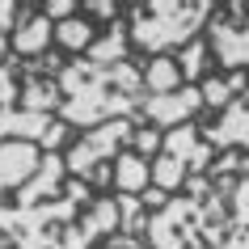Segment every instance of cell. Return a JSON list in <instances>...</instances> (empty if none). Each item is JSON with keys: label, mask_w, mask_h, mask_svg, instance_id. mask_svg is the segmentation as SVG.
<instances>
[{"label": "cell", "mask_w": 249, "mask_h": 249, "mask_svg": "<svg viewBox=\"0 0 249 249\" xmlns=\"http://www.w3.org/2000/svg\"><path fill=\"white\" fill-rule=\"evenodd\" d=\"M152 249H249V157L236 173L190 178L169 207L148 215Z\"/></svg>", "instance_id": "6da1fadb"}, {"label": "cell", "mask_w": 249, "mask_h": 249, "mask_svg": "<svg viewBox=\"0 0 249 249\" xmlns=\"http://www.w3.org/2000/svg\"><path fill=\"white\" fill-rule=\"evenodd\" d=\"M144 64L148 59H127V64H89V59H68L59 72L64 89V110L59 123L72 131H93L114 118H135L148 102L144 85Z\"/></svg>", "instance_id": "7a4b0ae2"}, {"label": "cell", "mask_w": 249, "mask_h": 249, "mask_svg": "<svg viewBox=\"0 0 249 249\" xmlns=\"http://www.w3.org/2000/svg\"><path fill=\"white\" fill-rule=\"evenodd\" d=\"M215 0H140L127 4V26H131V47L144 51L148 59L178 55L182 47L198 38V30H207Z\"/></svg>", "instance_id": "3957f363"}, {"label": "cell", "mask_w": 249, "mask_h": 249, "mask_svg": "<svg viewBox=\"0 0 249 249\" xmlns=\"http://www.w3.org/2000/svg\"><path fill=\"white\" fill-rule=\"evenodd\" d=\"M211 152L215 148L203 140L198 123H186L178 131H165L160 157L152 160V186L165 190V195H182L190 178H203L211 169Z\"/></svg>", "instance_id": "277c9868"}, {"label": "cell", "mask_w": 249, "mask_h": 249, "mask_svg": "<svg viewBox=\"0 0 249 249\" xmlns=\"http://www.w3.org/2000/svg\"><path fill=\"white\" fill-rule=\"evenodd\" d=\"M135 140V118H114V123H106V127H93L76 140V144H68L64 160H68V173L80 178V182H89L97 169L106 165H114Z\"/></svg>", "instance_id": "5b68a950"}, {"label": "cell", "mask_w": 249, "mask_h": 249, "mask_svg": "<svg viewBox=\"0 0 249 249\" xmlns=\"http://www.w3.org/2000/svg\"><path fill=\"white\" fill-rule=\"evenodd\" d=\"M203 38L211 42L220 72H249V0L215 4Z\"/></svg>", "instance_id": "8992f818"}, {"label": "cell", "mask_w": 249, "mask_h": 249, "mask_svg": "<svg viewBox=\"0 0 249 249\" xmlns=\"http://www.w3.org/2000/svg\"><path fill=\"white\" fill-rule=\"evenodd\" d=\"M26 140V144H38L42 152H59L68 144L72 127L59 123L55 114H30L21 106H0V144L4 140Z\"/></svg>", "instance_id": "52a82bcc"}, {"label": "cell", "mask_w": 249, "mask_h": 249, "mask_svg": "<svg viewBox=\"0 0 249 249\" xmlns=\"http://www.w3.org/2000/svg\"><path fill=\"white\" fill-rule=\"evenodd\" d=\"M207 114V97H203V85H186L178 93H165V97H148L144 110L135 114V123H148L157 131H178L186 123H198Z\"/></svg>", "instance_id": "ba28073f"}, {"label": "cell", "mask_w": 249, "mask_h": 249, "mask_svg": "<svg viewBox=\"0 0 249 249\" xmlns=\"http://www.w3.org/2000/svg\"><path fill=\"white\" fill-rule=\"evenodd\" d=\"M203 127V140H207L215 152H245L249 157V89L236 97L224 114H203L198 118Z\"/></svg>", "instance_id": "9c48e42d"}, {"label": "cell", "mask_w": 249, "mask_h": 249, "mask_svg": "<svg viewBox=\"0 0 249 249\" xmlns=\"http://www.w3.org/2000/svg\"><path fill=\"white\" fill-rule=\"evenodd\" d=\"M9 47H13V55L26 59V64L55 51V21L42 13V4H30V0L21 4V21H17Z\"/></svg>", "instance_id": "30bf717a"}, {"label": "cell", "mask_w": 249, "mask_h": 249, "mask_svg": "<svg viewBox=\"0 0 249 249\" xmlns=\"http://www.w3.org/2000/svg\"><path fill=\"white\" fill-rule=\"evenodd\" d=\"M42 157H47V152H42L38 144H26V140L0 144V207L9 203V195H17V190L38 173Z\"/></svg>", "instance_id": "8fae6325"}, {"label": "cell", "mask_w": 249, "mask_h": 249, "mask_svg": "<svg viewBox=\"0 0 249 249\" xmlns=\"http://www.w3.org/2000/svg\"><path fill=\"white\" fill-rule=\"evenodd\" d=\"M68 178H72V173H68L64 152H47L42 165H38V173H34V178L13 195V203H17V207H42V203H51V198L64 195Z\"/></svg>", "instance_id": "7c38bea8"}, {"label": "cell", "mask_w": 249, "mask_h": 249, "mask_svg": "<svg viewBox=\"0 0 249 249\" xmlns=\"http://www.w3.org/2000/svg\"><path fill=\"white\" fill-rule=\"evenodd\" d=\"M148 186H152V160H144L140 152H123L114 160V195H144Z\"/></svg>", "instance_id": "4fadbf2b"}, {"label": "cell", "mask_w": 249, "mask_h": 249, "mask_svg": "<svg viewBox=\"0 0 249 249\" xmlns=\"http://www.w3.org/2000/svg\"><path fill=\"white\" fill-rule=\"evenodd\" d=\"M249 89V72H215V76L203 80V97H207V110L224 114L228 106Z\"/></svg>", "instance_id": "5bb4252c"}, {"label": "cell", "mask_w": 249, "mask_h": 249, "mask_svg": "<svg viewBox=\"0 0 249 249\" xmlns=\"http://www.w3.org/2000/svg\"><path fill=\"white\" fill-rule=\"evenodd\" d=\"M93 42H97V30H93V21L85 13H76L72 21H59V26H55V47L68 51V59H80Z\"/></svg>", "instance_id": "9a60e30c"}, {"label": "cell", "mask_w": 249, "mask_h": 249, "mask_svg": "<svg viewBox=\"0 0 249 249\" xmlns=\"http://www.w3.org/2000/svg\"><path fill=\"white\" fill-rule=\"evenodd\" d=\"M144 85H148V97H165V93H178V89H186L182 68H178V59H173V55L148 59V64H144Z\"/></svg>", "instance_id": "2e32d148"}, {"label": "cell", "mask_w": 249, "mask_h": 249, "mask_svg": "<svg viewBox=\"0 0 249 249\" xmlns=\"http://www.w3.org/2000/svg\"><path fill=\"white\" fill-rule=\"evenodd\" d=\"M173 59H178V68H182V80H186V85L207 80L211 68H215V55H211V42L207 38H195L190 47H182V51L173 55Z\"/></svg>", "instance_id": "e0dca14e"}, {"label": "cell", "mask_w": 249, "mask_h": 249, "mask_svg": "<svg viewBox=\"0 0 249 249\" xmlns=\"http://www.w3.org/2000/svg\"><path fill=\"white\" fill-rule=\"evenodd\" d=\"M160 144H165V131L148 127V123H135V140H131V152H140L144 160H157V157H160Z\"/></svg>", "instance_id": "ac0fdd59"}, {"label": "cell", "mask_w": 249, "mask_h": 249, "mask_svg": "<svg viewBox=\"0 0 249 249\" xmlns=\"http://www.w3.org/2000/svg\"><path fill=\"white\" fill-rule=\"evenodd\" d=\"M42 13L59 26V21H72V17L80 13V4H76V0H42Z\"/></svg>", "instance_id": "d6986e66"}, {"label": "cell", "mask_w": 249, "mask_h": 249, "mask_svg": "<svg viewBox=\"0 0 249 249\" xmlns=\"http://www.w3.org/2000/svg\"><path fill=\"white\" fill-rule=\"evenodd\" d=\"M21 4H26V0H0V34L13 38L17 21H21Z\"/></svg>", "instance_id": "ffe728a7"}]
</instances>
